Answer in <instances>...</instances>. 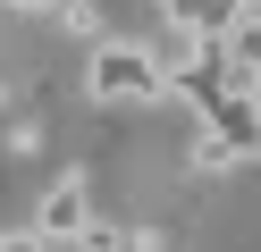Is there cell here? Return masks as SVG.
Masks as SVG:
<instances>
[{
  "mask_svg": "<svg viewBox=\"0 0 261 252\" xmlns=\"http://www.w3.org/2000/svg\"><path fill=\"white\" fill-rule=\"evenodd\" d=\"M0 252H59V235L42 218H25V227H0Z\"/></svg>",
  "mask_w": 261,
  "mask_h": 252,
  "instance_id": "obj_4",
  "label": "cell"
},
{
  "mask_svg": "<svg viewBox=\"0 0 261 252\" xmlns=\"http://www.w3.org/2000/svg\"><path fill=\"white\" fill-rule=\"evenodd\" d=\"M0 109H9V93H0Z\"/></svg>",
  "mask_w": 261,
  "mask_h": 252,
  "instance_id": "obj_7",
  "label": "cell"
},
{
  "mask_svg": "<svg viewBox=\"0 0 261 252\" xmlns=\"http://www.w3.org/2000/svg\"><path fill=\"white\" fill-rule=\"evenodd\" d=\"M34 218L59 235V244H76V235L93 227V193H85V177H76V168H68V177H51V193L34 202Z\"/></svg>",
  "mask_w": 261,
  "mask_h": 252,
  "instance_id": "obj_3",
  "label": "cell"
},
{
  "mask_svg": "<svg viewBox=\"0 0 261 252\" xmlns=\"http://www.w3.org/2000/svg\"><path fill=\"white\" fill-rule=\"evenodd\" d=\"M85 93L93 101H169L177 93V76L160 67V50L152 42H93V59H85Z\"/></svg>",
  "mask_w": 261,
  "mask_h": 252,
  "instance_id": "obj_1",
  "label": "cell"
},
{
  "mask_svg": "<svg viewBox=\"0 0 261 252\" xmlns=\"http://www.w3.org/2000/svg\"><path fill=\"white\" fill-rule=\"evenodd\" d=\"M0 9H9V0H0Z\"/></svg>",
  "mask_w": 261,
  "mask_h": 252,
  "instance_id": "obj_8",
  "label": "cell"
},
{
  "mask_svg": "<svg viewBox=\"0 0 261 252\" xmlns=\"http://www.w3.org/2000/svg\"><path fill=\"white\" fill-rule=\"evenodd\" d=\"M227 160H261V101L253 93H202V143L194 168H227Z\"/></svg>",
  "mask_w": 261,
  "mask_h": 252,
  "instance_id": "obj_2",
  "label": "cell"
},
{
  "mask_svg": "<svg viewBox=\"0 0 261 252\" xmlns=\"http://www.w3.org/2000/svg\"><path fill=\"white\" fill-rule=\"evenodd\" d=\"M76 252H135V235H118L110 218H93V227L76 235Z\"/></svg>",
  "mask_w": 261,
  "mask_h": 252,
  "instance_id": "obj_5",
  "label": "cell"
},
{
  "mask_svg": "<svg viewBox=\"0 0 261 252\" xmlns=\"http://www.w3.org/2000/svg\"><path fill=\"white\" fill-rule=\"evenodd\" d=\"M59 17H68V34H101V0H59Z\"/></svg>",
  "mask_w": 261,
  "mask_h": 252,
  "instance_id": "obj_6",
  "label": "cell"
}]
</instances>
